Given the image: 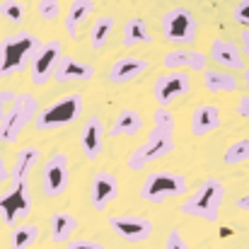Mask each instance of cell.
Returning a JSON list of instances; mask_svg holds the SVG:
<instances>
[{
  "label": "cell",
  "instance_id": "15",
  "mask_svg": "<svg viewBox=\"0 0 249 249\" xmlns=\"http://www.w3.org/2000/svg\"><path fill=\"white\" fill-rule=\"evenodd\" d=\"M148 68H150V63L145 58H141V56H121L109 68V83H114V85L133 83L141 75H145Z\"/></svg>",
  "mask_w": 249,
  "mask_h": 249
},
{
  "label": "cell",
  "instance_id": "2",
  "mask_svg": "<svg viewBox=\"0 0 249 249\" xmlns=\"http://www.w3.org/2000/svg\"><path fill=\"white\" fill-rule=\"evenodd\" d=\"M225 203V184L218 177H206L179 206V213L206 220V223H218L220 208Z\"/></svg>",
  "mask_w": 249,
  "mask_h": 249
},
{
  "label": "cell",
  "instance_id": "38",
  "mask_svg": "<svg viewBox=\"0 0 249 249\" xmlns=\"http://www.w3.org/2000/svg\"><path fill=\"white\" fill-rule=\"evenodd\" d=\"M7 179H10V167H7V162L0 158V184L7 181Z\"/></svg>",
  "mask_w": 249,
  "mask_h": 249
},
{
  "label": "cell",
  "instance_id": "22",
  "mask_svg": "<svg viewBox=\"0 0 249 249\" xmlns=\"http://www.w3.org/2000/svg\"><path fill=\"white\" fill-rule=\"evenodd\" d=\"M39 158H41V150L39 148H34V145L22 148L15 155V162L10 167V181H29V174L36 167Z\"/></svg>",
  "mask_w": 249,
  "mask_h": 249
},
{
  "label": "cell",
  "instance_id": "17",
  "mask_svg": "<svg viewBox=\"0 0 249 249\" xmlns=\"http://www.w3.org/2000/svg\"><path fill=\"white\" fill-rule=\"evenodd\" d=\"M208 56L211 61H215L220 68H228V71H245V56L240 51V46L230 39H213L211 41V49H208Z\"/></svg>",
  "mask_w": 249,
  "mask_h": 249
},
{
  "label": "cell",
  "instance_id": "27",
  "mask_svg": "<svg viewBox=\"0 0 249 249\" xmlns=\"http://www.w3.org/2000/svg\"><path fill=\"white\" fill-rule=\"evenodd\" d=\"M39 240V225L34 223H22L12 228L10 235V249H29Z\"/></svg>",
  "mask_w": 249,
  "mask_h": 249
},
{
  "label": "cell",
  "instance_id": "36",
  "mask_svg": "<svg viewBox=\"0 0 249 249\" xmlns=\"http://www.w3.org/2000/svg\"><path fill=\"white\" fill-rule=\"evenodd\" d=\"M235 206H237L240 211H249V191H247V194H242V196H237V198H235Z\"/></svg>",
  "mask_w": 249,
  "mask_h": 249
},
{
  "label": "cell",
  "instance_id": "9",
  "mask_svg": "<svg viewBox=\"0 0 249 249\" xmlns=\"http://www.w3.org/2000/svg\"><path fill=\"white\" fill-rule=\"evenodd\" d=\"M71 186V160L66 153L56 150L41 167V191L46 198H58Z\"/></svg>",
  "mask_w": 249,
  "mask_h": 249
},
{
  "label": "cell",
  "instance_id": "10",
  "mask_svg": "<svg viewBox=\"0 0 249 249\" xmlns=\"http://www.w3.org/2000/svg\"><path fill=\"white\" fill-rule=\"evenodd\" d=\"M111 232L116 237H121L124 242H131V245H141V242H148L153 237V220L150 218H143V215H131V213H119V215H109L107 218Z\"/></svg>",
  "mask_w": 249,
  "mask_h": 249
},
{
  "label": "cell",
  "instance_id": "6",
  "mask_svg": "<svg viewBox=\"0 0 249 249\" xmlns=\"http://www.w3.org/2000/svg\"><path fill=\"white\" fill-rule=\"evenodd\" d=\"M85 107V97L80 92H68L58 99H53L51 104L41 107L36 119H34V126L36 131H53V128H63V126H71L80 119Z\"/></svg>",
  "mask_w": 249,
  "mask_h": 249
},
{
  "label": "cell",
  "instance_id": "33",
  "mask_svg": "<svg viewBox=\"0 0 249 249\" xmlns=\"http://www.w3.org/2000/svg\"><path fill=\"white\" fill-rule=\"evenodd\" d=\"M68 249H104V245H99L94 240H73V242H68Z\"/></svg>",
  "mask_w": 249,
  "mask_h": 249
},
{
  "label": "cell",
  "instance_id": "39",
  "mask_svg": "<svg viewBox=\"0 0 249 249\" xmlns=\"http://www.w3.org/2000/svg\"><path fill=\"white\" fill-rule=\"evenodd\" d=\"M245 87L249 89V68H245Z\"/></svg>",
  "mask_w": 249,
  "mask_h": 249
},
{
  "label": "cell",
  "instance_id": "16",
  "mask_svg": "<svg viewBox=\"0 0 249 249\" xmlns=\"http://www.w3.org/2000/svg\"><path fill=\"white\" fill-rule=\"evenodd\" d=\"M206 63H208V58L201 51L189 49V46L172 49V51H167L162 56V66L167 71H198V73H203Z\"/></svg>",
  "mask_w": 249,
  "mask_h": 249
},
{
  "label": "cell",
  "instance_id": "12",
  "mask_svg": "<svg viewBox=\"0 0 249 249\" xmlns=\"http://www.w3.org/2000/svg\"><path fill=\"white\" fill-rule=\"evenodd\" d=\"M191 92V78L186 71H167L160 73L153 83V99L158 107H169L172 102L186 97Z\"/></svg>",
  "mask_w": 249,
  "mask_h": 249
},
{
  "label": "cell",
  "instance_id": "18",
  "mask_svg": "<svg viewBox=\"0 0 249 249\" xmlns=\"http://www.w3.org/2000/svg\"><path fill=\"white\" fill-rule=\"evenodd\" d=\"M92 78H94V66L78 61L71 53H63V58L56 68V75H53L56 83H87Z\"/></svg>",
  "mask_w": 249,
  "mask_h": 249
},
{
  "label": "cell",
  "instance_id": "4",
  "mask_svg": "<svg viewBox=\"0 0 249 249\" xmlns=\"http://www.w3.org/2000/svg\"><path fill=\"white\" fill-rule=\"evenodd\" d=\"M189 194V179L186 174H179V172H172V169H158V172H148L141 189H138V196L148 203H167L172 198H179V196H186Z\"/></svg>",
  "mask_w": 249,
  "mask_h": 249
},
{
  "label": "cell",
  "instance_id": "13",
  "mask_svg": "<svg viewBox=\"0 0 249 249\" xmlns=\"http://www.w3.org/2000/svg\"><path fill=\"white\" fill-rule=\"evenodd\" d=\"M119 198V179L111 172H97L89 184V206L104 213Z\"/></svg>",
  "mask_w": 249,
  "mask_h": 249
},
{
  "label": "cell",
  "instance_id": "35",
  "mask_svg": "<svg viewBox=\"0 0 249 249\" xmlns=\"http://www.w3.org/2000/svg\"><path fill=\"white\" fill-rule=\"evenodd\" d=\"M235 114H237V116H242V119H247V121H249V94H245V97H240V102H237V107H235Z\"/></svg>",
  "mask_w": 249,
  "mask_h": 249
},
{
  "label": "cell",
  "instance_id": "1",
  "mask_svg": "<svg viewBox=\"0 0 249 249\" xmlns=\"http://www.w3.org/2000/svg\"><path fill=\"white\" fill-rule=\"evenodd\" d=\"M174 126H177L174 114L167 107H158L153 111V128L148 131L145 141L128 155L126 167L131 172H141L148 165L167 158L169 153H174V148H177V143H174Z\"/></svg>",
  "mask_w": 249,
  "mask_h": 249
},
{
  "label": "cell",
  "instance_id": "29",
  "mask_svg": "<svg viewBox=\"0 0 249 249\" xmlns=\"http://www.w3.org/2000/svg\"><path fill=\"white\" fill-rule=\"evenodd\" d=\"M0 17L12 24H19L24 19V5L19 0H0Z\"/></svg>",
  "mask_w": 249,
  "mask_h": 249
},
{
  "label": "cell",
  "instance_id": "40",
  "mask_svg": "<svg viewBox=\"0 0 249 249\" xmlns=\"http://www.w3.org/2000/svg\"><path fill=\"white\" fill-rule=\"evenodd\" d=\"M245 249H249V247H245Z\"/></svg>",
  "mask_w": 249,
  "mask_h": 249
},
{
  "label": "cell",
  "instance_id": "24",
  "mask_svg": "<svg viewBox=\"0 0 249 249\" xmlns=\"http://www.w3.org/2000/svg\"><path fill=\"white\" fill-rule=\"evenodd\" d=\"M143 44H153V32L143 17H131L124 24V46L133 49V46H143Z\"/></svg>",
  "mask_w": 249,
  "mask_h": 249
},
{
  "label": "cell",
  "instance_id": "23",
  "mask_svg": "<svg viewBox=\"0 0 249 249\" xmlns=\"http://www.w3.org/2000/svg\"><path fill=\"white\" fill-rule=\"evenodd\" d=\"M143 128V116L136 111V109H124L116 114L111 128H109V136L111 138H119V136H138Z\"/></svg>",
  "mask_w": 249,
  "mask_h": 249
},
{
  "label": "cell",
  "instance_id": "7",
  "mask_svg": "<svg viewBox=\"0 0 249 249\" xmlns=\"http://www.w3.org/2000/svg\"><path fill=\"white\" fill-rule=\"evenodd\" d=\"M160 32L174 46H191L198 36V22L189 7H172L160 19Z\"/></svg>",
  "mask_w": 249,
  "mask_h": 249
},
{
  "label": "cell",
  "instance_id": "21",
  "mask_svg": "<svg viewBox=\"0 0 249 249\" xmlns=\"http://www.w3.org/2000/svg\"><path fill=\"white\" fill-rule=\"evenodd\" d=\"M78 218L68 211H56L49 220V230H51V242L53 245H63L73 237V232L78 230Z\"/></svg>",
  "mask_w": 249,
  "mask_h": 249
},
{
  "label": "cell",
  "instance_id": "14",
  "mask_svg": "<svg viewBox=\"0 0 249 249\" xmlns=\"http://www.w3.org/2000/svg\"><path fill=\"white\" fill-rule=\"evenodd\" d=\"M102 148H104V126H102V119L92 114L85 119L80 128V153L89 162H97L102 155Z\"/></svg>",
  "mask_w": 249,
  "mask_h": 249
},
{
  "label": "cell",
  "instance_id": "30",
  "mask_svg": "<svg viewBox=\"0 0 249 249\" xmlns=\"http://www.w3.org/2000/svg\"><path fill=\"white\" fill-rule=\"evenodd\" d=\"M36 15L44 22H56L61 17V0H39L36 2Z\"/></svg>",
  "mask_w": 249,
  "mask_h": 249
},
{
  "label": "cell",
  "instance_id": "11",
  "mask_svg": "<svg viewBox=\"0 0 249 249\" xmlns=\"http://www.w3.org/2000/svg\"><path fill=\"white\" fill-rule=\"evenodd\" d=\"M63 41L61 39H49L46 44H41V49L36 51L34 61H32V85L36 87H44L53 75H56V68L63 58Z\"/></svg>",
  "mask_w": 249,
  "mask_h": 249
},
{
  "label": "cell",
  "instance_id": "19",
  "mask_svg": "<svg viewBox=\"0 0 249 249\" xmlns=\"http://www.w3.org/2000/svg\"><path fill=\"white\" fill-rule=\"evenodd\" d=\"M223 121V114L215 104H198L194 111H191V136H208L213 133Z\"/></svg>",
  "mask_w": 249,
  "mask_h": 249
},
{
  "label": "cell",
  "instance_id": "34",
  "mask_svg": "<svg viewBox=\"0 0 249 249\" xmlns=\"http://www.w3.org/2000/svg\"><path fill=\"white\" fill-rule=\"evenodd\" d=\"M12 99H15V92H10V89H0V121H2V114L7 111V107L12 104Z\"/></svg>",
  "mask_w": 249,
  "mask_h": 249
},
{
  "label": "cell",
  "instance_id": "3",
  "mask_svg": "<svg viewBox=\"0 0 249 249\" xmlns=\"http://www.w3.org/2000/svg\"><path fill=\"white\" fill-rule=\"evenodd\" d=\"M41 41L32 32H15L0 39V78H10L34 61Z\"/></svg>",
  "mask_w": 249,
  "mask_h": 249
},
{
  "label": "cell",
  "instance_id": "20",
  "mask_svg": "<svg viewBox=\"0 0 249 249\" xmlns=\"http://www.w3.org/2000/svg\"><path fill=\"white\" fill-rule=\"evenodd\" d=\"M94 0H73L71 2V7H68V12H66V34L71 36V39H78V34H80V27H83L85 22L92 17V12H94Z\"/></svg>",
  "mask_w": 249,
  "mask_h": 249
},
{
  "label": "cell",
  "instance_id": "31",
  "mask_svg": "<svg viewBox=\"0 0 249 249\" xmlns=\"http://www.w3.org/2000/svg\"><path fill=\"white\" fill-rule=\"evenodd\" d=\"M162 249H191V247H189V242L184 240V235L179 232V228H172V230L167 232L165 247Z\"/></svg>",
  "mask_w": 249,
  "mask_h": 249
},
{
  "label": "cell",
  "instance_id": "32",
  "mask_svg": "<svg viewBox=\"0 0 249 249\" xmlns=\"http://www.w3.org/2000/svg\"><path fill=\"white\" fill-rule=\"evenodd\" d=\"M232 17L237 24H242L245 29H249V0H240L232 10Z\"/></svg>",
  "mask_w": 249,
  "mask_h": 249
},
{
  "label": "cell",
  "instance_id": "37",
  "mask_svg": "<svg viewBox=\"0 0 249 249\" xmlns=\"http://www.w3.org/2000/svg\"><path fill=\"white\" fill-rule=\"evenodd\" d=\"M240 44H242V53L249 56V29H242V34H240Z\"/></svg>",
  "mask_w": 249,
  "mask_h": 249
},
{
  "label": "cell",
  "instance_id": "8",
  "mask_svg": "<svg viewBox=\"0 0 249 249\" xmlns=\"http://www.w3.org/2000/svg\"><path fill=\"white\" fill-rule=\"evenodd\" d=\"M32 206L29 181H10V186L0 194V220L5 225H17L32 213Z\"/></svg>",
  "mask_w": 249,
  "mask_h": 249
},
{
  "label": "cell",
  "instance_id": "28",
  "mask_svg": "<svg viewBox=\"0 0 249 249\" xmlns=\"http://www.w3.org/2000/svg\"><path fill=\"white\" fill-rule=\"evenodd\" d=\"M223 162L228 167L249 162V138H240V141L230 143V145L225 148V153H223Z\"/></svg>",
  "mask_w": 249,
  "mask_h": 249
},
{
  "label": "cell",
  "instance_id": "25",
  "mask_svg": "<svg viewBox=\"0 0 249 249\" xmlns=\"http://www.w3.org/2000/svg\"><path fill=\"white\" fill-rule=\"evenodd\" d=\"M203 87L208 89V92H213V94H228V92H235L237 87H240V80L232 75V73H228V71H203Z\"/></svg>",
  "mask_w": 249,
  "mask_h": 249
},
{
  "label": "cell",
  "instance_id": "5",
  "mask_svg": "<svg viewBox=\"0 0 249 249\" xmlns=\"http://www.w3.org/2000/svg\"><path fill=\"white\" fill-rule=\"evenodd\" d=\"M39 99L32 94V92H22V94H15L12 104L7 107V111L2 114V121H0V143H17L19 136L24 133V128L29 124H34L36 114H39Z\"/></svg>",
  "mask_w": 249,
  "mask_h": 249
},
{
  "label": "cell",
  "instance_id": "26",
  "mask_svg": "<svg viewBox=\"0 0 249 249\" xmlns=\"http://www.w3.org/2000/svg\"><path fill=\"white\" fill-rule=\"evenodd\" d=\"M114 27H116V19H114L111 15L97 17V19L89 24V46H92L94 51L104 49L107 41H109V36H111V32H114Z\"/></svg>",
  "mask_w": 249,
  "mask_h": 249
}]
</instances>
